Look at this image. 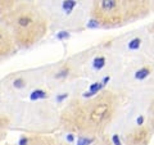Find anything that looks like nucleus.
<instances>
[{
	"mask_svg": "<svg viewBox=\"0 0 154 145\" xmlns=\"http://www.w3.org/2000/svg\"><path fill=\"white\" fill-rule=\"evenodd\" d=\"M152 72H153L152 64H145V66L140 67V68L135 72L134 79L136 80V81H144V80H146L148 77L152 75Z\"/></svg>",
	"mask_w": 154,
	"mask_h": 145,
	"instance_id": "nucleus-9",
	"label": "nucleus"
},
{
	"mask_svg": "<svg viewBox=\"0 0 154 145\" xmlns=\"http://www.w3.org/2000/svg\"><path fill=\"white\" fill-rule=\"evenodd\" d=\"M110 141H112V144H113V145H122L121 140H119L118 134H113L112 136H110Z\"/></svg>",
	"mask_w": 154,
	"mask_h": 145,
	"instance_id": "nucleus-13",
	"label": "nucleus"
},
{
	"mask_svg": "<svg viewBox=\"0 0 154 145\" xmlns=\"http://www.w3.org/2000/svg\"><path fill=\"white\" fill-rule=\"evenodd\" d=\"M118 104L117 94L109 90L100 91L90 99H75L62 112L60 125L91 136L112 122Z\"/></svg>",
	"mask_w": 154,
	"mask_h": 145,
	"instance_id": "nucleus-1",
	"label": "nucleus"
},
{
	"mask_svg": "<svg viewBox=\"0 0 154 145\" xmlns=\"http://www.w3.org/2000/svg\"><path fill=\"white\" fill-rule=\"evenodd\" d=\"M2 25L11 33L19 49H27L40 42L49 30V19L40 4L0 3Z\"/></svg>",
	"mask_w": 154,
	"mask_h": 145,
	"instance_id": "nucleus-2",
	"label": "nucleus"
},
{
	"mask_svg": "<svg viewBox=\"0 0 154 145\" xmlns=\"http://www.w3.org/2000/svg\"><path fill=\"white\" fill-rule=\"evenodd\" d=\"M44 9L48 19L57 21L59 26L63 27H76L82 23L85 12L82 4L79 2H53L48 4H40ZM55 22V23H57Z\"/></svg>",
	"mask_w": 154,
	"mask_h": 145,
	"instance_id": "nucleus-4",
	"label": "nucleus"
},
{
	"mask_svg": "<svg viewBox=\"0 0 154 145\" xmlns=\"http://www.w3.org/2000/svg\"><path fill=\"white\" fill-rule=\"evenodd\" d=\"M107 55L104 54H98L93 58V60H91V68L93 71L95 72H100L105 68V66H107Z\"/></svg>",
	"mask_w": 154,
	"mask_h": 145,
	"instance_id": "nucleus-7",
	"label": "nucleus"
},
{
	"mask_svg": "<svg viewBox=\"0 0 154 145\" xmlns=\"http://www.w3.org/2000/svg\"><path fill=\"white\" fill-rule=\"evenodd\" d=\"M16 50H17V46L14 44L11 33L0 23V60L13 55Z\"/></svg>",
	"mask_w": 154,
	"mask_h": 145,
	"instance_id": "nucleus-5",
	"label": "nucleus"
},
{
	"mask_svg": "<svg viewBox=\"0 0 154 145\" xmlns=\"http://www.w3.org/2000/svg\"><path fill=\"white\" fill-rule=\"evenodd\" d=\"M67 140H68V143H73V140H75V135L73 134H68V135H67V137H66Z\"/></svg>",
	"mask_w": 154,
	"mask_h": 145,
	"instance_id": "nucleus-14",
	"label": "nucleus"
},
{
	"mask_svg": "<svg viewBox=\"0 0 154 145\" xmlns=\"http://www.w3.org/2000/svg\"><path fill=\"white\" fill-rule=\"evenodd\" d=\"M49 98V91L41 88H37L30 94V100L31 101H37V100H45Z\"/></svg>",
	"mask_w": 154,
	"mask_h": 145,
	"instance_id": "nucleus-10",
	"label": "nucleus"
},
{
	"mask_svg": "<svg viewBox=\"0 0 154 145\" xmlns=\"http://www.w3.org/2000/svg\"><path fill=\"white\" fill-rule=\"evenodd\" d=\"M71 72H72V68H71V64H63L62 67H59L55 72H54V75H53V77L57 80V81H64L67 80L69 77L71 75Z\"/></svg>",
	"mask_w": 154,
	"mask_h": 145,
	"instance_id": "nucleus-8",
	"label": "nucleus"
},
{
	"mask_svg": "<svg viewBox=\"0 0 154 145\" xmlns=\"http://www.w3.org/2000/svg\"><path fill=\"white\" fill-rule=\"evenodd\" d=\"M12 86L16 90H22V89H25L27 86V80L23 76H17L16 79L12 81Z\"/></svg>",
	"mask_w": 154,
	"mask_h": 145,
	"instance_id": "nucleus-11",
	"label": "nucleus"
},
{
	"mask_svg": "<svg viewBox=\"0 0 154 145\" xmlns=\"http://www.w3.org/2000/svg\"><path fill=\"white\" fill-rule=\"evenodd\" d=\"M95 137L94 136H86V135H79L77 137V145H90L94 143Z\"/></svg>",
	"mask_w": 154,
	"mask_h": 145,
	"instance_id": "nucleus-12",
	"label": "nucleus"
},
{
	"mask_svg": "<svg viewBox=\"0 0 154 145\" xmlns=\"http://www.w3.org/2000/svg\"><path fill=\"white\" fill-rule=\"evenodd\" d=\"M152 8L153 4L148 2L102 0L91 4L90 13L96 26L117 27L148 16Z\"/></svg>",
	"mask_w": 154,
	"mask_h": 145,
	"instance_id": "nucleus-3",
	"label": "nucleus"
},
{
	"mask_svg": "<svg viewBox=\"0 0 154 145\" xmlns=\"http://www.w3.org/2000/svg\"><path fill=\"white\" fill-rule=\"evenodd\" d=\"M143 46V37L140 35H132L125 41V50L130 53H137L141 50Z\"/></svg>",
	"mask_w": 154,
	"mask_h": 145,
	"instance_id": "nucleus-6",
	"label": "nucleus"
}]
</instances>
